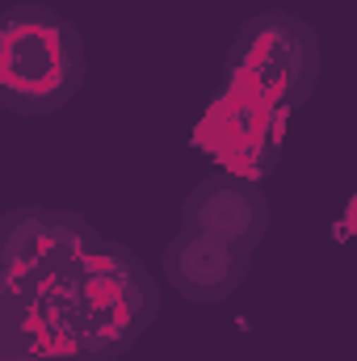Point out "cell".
Masks as SVG:
<instances>
[{"label": "cell", "instance_id": "obj_1", "mask_svg": "<svg viewBox=\"0 0 357 361\" xmlns=\"http://www.w3.org/2000/svg\"><path fill=\"white\" fill-rule=\"evenodd\" d=\"M42 311L76 361H118L160 315V281L122 240H97L85 257L38 286Z\"/></svg>", "mask_w": 357, "mask_h": 361}, {"label": "cell", "instance_id": "obj_2", "mask_svg": "<svg viewBox=\"0 0 357 361\" xmlns=\"http://www.w3.org/2000/svg\"><path fill=\"white\" fill-rule=\"evenodd\" d=\"M89 76L80 30L51 4H8L0 13V109L17 118L59 114Z\"/></svg>", "mask_w": 357, "mask_h": 361}, {"label": "cell", "instance_id": "obj_3", "mask_svg": "<svg viewBox=\"0 0 357 361\" xmlns=\"http://www.w3.org/2000/svg\"><path fill=\"white\" fill-rule=\"evenodd\" d=\"M227 72L236 85L257 92L269 109L294 114L311 101L324 72V47L315 25L286 8H265L236 30L227 51Z\"/></svg>", "mask_w": 357, "mask_h": 361}, {"label": "cell", "instance_id": "obj_4", "mask_svg": "<svg viewBox=\"0 0 357 361\" xmlns=\"http://www.w3.org/2000/svg\"><path fill=\"white\" fill-rule=\"evenodd\" d=\"M101 231L80 210L55 206H13L0 214V273L42 286L76 257H85Z\"/></svg>", "mask_w": 357, "mask_h": 361}, {"label": "cell", "instance_id": "obj_5", "mask_svg": "<svg viewBox=\"0 0 357 361\" xmlns=\"http://www.w3.org/2000/svg\"><path fill=\"white\" fill-rule=\"evenodd\" d=\"M181 227L214 235L240 252H257L269 235V197L261 180L240 173H210L181 202Z\"/></svg>", "mask_w": 357, "mask_h": 361}, {"label": "cell", "instance_id": "obj_6", "mask_svg": "<svg viewBox=\"0 0 357 361\" xmlns=\"http://www.w3.org/2000/svg\"><path fill=\"white\" fill-rule=\"evenodd\" d=\"M248 265H253L248 252H240V248H231L214 235L189 231V227H181L164 248V281L189 302L231 298L244 286Z\"/></svg>", "mask_w": 357, "mask_h": 361}, {"label": "cell", "instance_id": "obj_7", "mask_svg": "<svg viewBox=\"0 0 357 361\" xmlns=\"http://www.w3.org/2000/svg\"><path fill=\"white\" fill-rule=\"evenodd\" d=\"M0 361H76L51 328L38 286L0 273Z\"/></svg>", "mask_w": 357, "mask_h": 361}, {"label": "cell", "instance_id": "obj_8", "mask_svg": "<svg viewBox=\"0 0 357 361\" xmlns=\"http://www.w3.org/2000/svg\"><path fill=\"white\" fill-rule=\"evenodd\" d=\"M277 109H269L257 92H248L244 85H227V89L214 97L210 105V118L206 122H219V147H210L214 156H227L231 164L244 160V147H265V156L277 160ZM240 177H248V169H240Z\"/></svg>", "mask_w": 357, "mask_h": 361}]
</instances>
